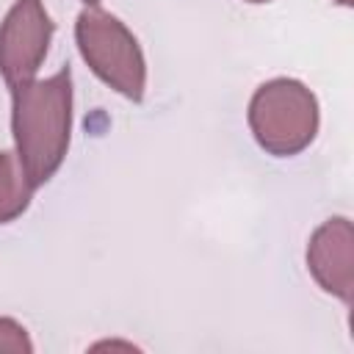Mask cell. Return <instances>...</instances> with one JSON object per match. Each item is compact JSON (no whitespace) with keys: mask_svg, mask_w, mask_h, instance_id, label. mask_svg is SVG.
Returning <instances> with one entry per match:
<instances>
[{"mask_svg":"<svg viewBox=\"0 0 354 354\" xmlns=\"http://www.w3.org/2000/svg\"><path fill=\"white\" fill-rule=\"evenodd\" d=\"M14 155L33 188H41L61 169L72 138V72L58 69L44 80L11 88Z\"/></svg>","mask_w":354,"mask_h":354,"instance_id":"cell-1","label":"cell"},{"mask_svg":"<svg viewBox=\"0 0 354 354\" xmlns=\"http://www.w3.org/2000/svg\"><path fill=\"white\" fill-rule=\"evenodd\" d=\"M318 100L293 77H274L257 86L249 100V127L254 141L277 158L307 149L318 133Z\"/></svg>","mask_w":354,"mask_h":354,"instance_id":"cell-2","label":"cell"},{"mask_svg":"<svg viewBox=\"0 0 354 354\" xmlns=\"http://www.w3.org/2000/svg\"><path fill=\"white\" fill-rule=\"evenodd\" d=\"M75 41L88 69L122 97L141 102L147 91V61L133 30L113 14L88 6L77 14Z\"/></svg>","mask_w":354,"mask_h":354,"instance_id":"cell-3","label":"cell"},{"mask_svg":"<svg viewBox=\"0 0 354 354\" xmlns=\"http://www.w3.org/2000/svg\"><path fill=\"white\" fill-rule=\"evenodd\" d=\"M55 22L41 0H14L0 22V75L8 88L36 77L47 58Z\"/></svg>","mask_w":354,"mask_h":354,"instance_id":"cell-4","label":"cell"},{"mask_svg":"<svg viewBox=\"0 0 354 354\" xmlns=\"http://www.w3.org/2000/svg\"><path fill=\"white\" fill-rule=\"evenodd\" d=\"M307 268L326 293L351 304L354 299V227L346 216L326 218L310 235Z\"/></svg>","mask_w":354,"mask_h":354,"instance_id":"cell-5","label":"cell"},{"mask_svg":"<svg viewBox=\"0 0 354 354\" xmlns=\"http://www.w3.org/2000/svg\"><path fill=\"white\" fill-rule=\"evenodd\" d=\"M33 191L36 188L30 185L17 155L3 149L0 152V224H11L14 218H19L28 210Z\"/></svg>","mask_w":354,"mask_h":354,"instance_id":"cell-6","label":"cell"},{"mask_svg":"<svg viewBox=\"0 0 354 354\" xmlns=\"http://www.w3.org/2000/svg\"><path fill=\"white\" fill-rule=\"evenodd\" d=\"M0 351H19V354H30L33 351L28 329L19 321L0 315Z\"/></svg>","mask_w":354,"mask_h":354,"instance_id":"cell-7","label":"cell"},{"mask_svg":"<svg viewBox=\"0 0 354 354\" xmlns=\"http://www.w3.org/2000/svg\"><path fill=\"white\" fill-rule=\"evenodd\" d=\"M335 3H340V6H351L354 0H335Z\"/></svg>","mask_w":354,"mask_h":354,"instance_id":"cell-8","label":"cell"},{"mask_svg":"<svg viewBox=\"0 0 354 354\" xmlns=\"http://www.w3.org/2000/svg\"><path fill=\"white\" fill-rule=\"evenodd\" d=\"M83 3H86V6H97L100 0H83Z\"/></svg>","mask_w":354,"mask_h":354,"instance_id":"cell-9","label":"cell"},{"mask_svg":"<svg viewBox=\"0 0 354 354\" xmlns=\"http://www.w3.org/2000/svg\"><path fill=\"white\" fill-rule=\"evenodd\" d=\"M246 3H271V0H246Z\"/></svg>","mask_w":354,"mask_h":354,"instance_id":"cell-10","label":"cell"}]
</instances>
